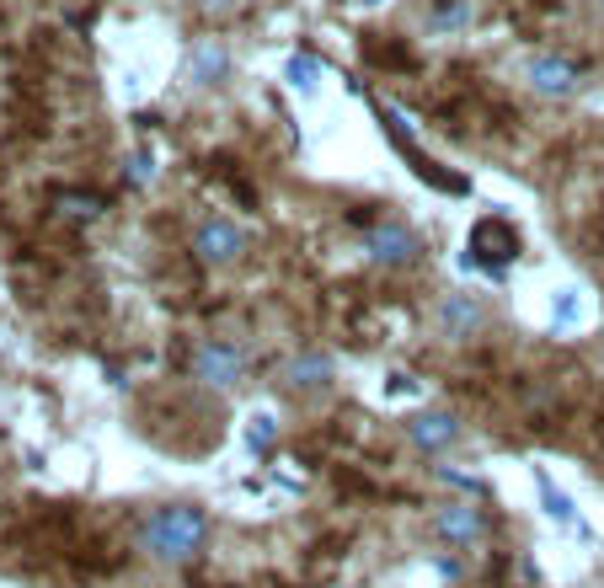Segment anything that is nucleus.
<instances>
[{
	"instance_id": "obj_20",
	"label": "nucleus",
	"mask_w": 604,
	"mask_h": 588,
	"mask_svg": "<svg viewBox=\"0 0 604 588\" xmlns=\"http://www.w3.org/2000/svg\"><path fill=\"white\" fill-rule=\"evenodd\" d=\"M369 60H374V65H391V70H412V54L396 49V43H369Z\"/></svg>"
},
{
	"instance_id": "obj_9",
	"label": "nucleus",
	"mask_w": 604,
	"mask_h": 588,
	"mask_svg": "<svg viewBox=\"0 0 604 588\" xmlns=\"http://www.w3.org/2000/svg\"><path fill=\"white\" fill-rule=\"evenodd\" d=\"M337 380V359L321 353V348H300L289 364H284V386L295 396H310V391H326Z\"/></svg>"
},
{
	"instance_id": "obj_15",
	"label": "nucleus",
	"mask_w": 604,
	"mask_h": 588,
	"mask_svg": "<svg viewBox=\"0 0 604 588\" xmlns=\"http://www.w3.org/2000/svg\"><path fill=\"white\" fill-rule=\"evenodd\" d=\"M380 129L391 134V145H396V150H402L407 161L418 155V145H412V129H407V118H402L396 108H380Z\"/></svg>"
},
{
	"instance_id": "obj_23",
	"label": "nucleus",
	"mask_w": 604,
	"mask_h": 588,
	"mask_svg": "<svg viewBox=\"0 0 604 588\" xmlns=\"http://www.w3.org/2000/svg\"><path fill=\"white\" fill-rule=\"evenodd\" d=\"M391 396H412L418 386H412V375H391V386H385Z\"/></svg>"
},
{
	"instance_id": "obj_8",
	"label": "nucleus",
	"mask_w": 604,
	"mask_h": 588,
	"mask_svg": "<svg viewBox=\"0 0 604 588\" xmlns=\"http://www.w3.org/2000/svg\"><path fill=\"white\" fill-rule=\"evenodd\" d=\"M439 331H444V342H471V337H482L486 331V300L477 289H455V295H444L439 300Z\"/></svg>"
},
{
	"instance_id": "obj_6",
	"label": "nucleus",
	"mask_w": 604,
	"mask_h": 588,
	"mask_svg": "<svg viewBox=\"0 0 604 588\" xmlns=\"http://www.w3.org/2000/svg\"><path fill=\"white\" fill-rule=\"evenodd\" d=\"M402 428H407V445H412L418 455H449V450L460 445V434H466L460 412H449V406H428V412H412Z\"/></svg>"
},
{
	"instance_id": "obj_7",
	"label": "nucleus",
	"mask_w": 604,
	"mask_h": 588,
	"mask_svg": "<svg viewBox=\"0 0 604 588\" xmlns=\"http://www.w3.org/2000/svg\"><path fill=\"white\" fill-rule=\"evenodd\" d=\"M433 535L455 551H471L486 540V509L477 498H455V503H439L433 509Z\"/></svg>"
},
{
	"instance_id": "obj_10",
	"label": "nucleus",
	"mask_w": 604,
	"mask_h": 588,
	"mask_svg": "<svg viewBox=\"0 0 604 588\" xmlns=\"http://www.w3.org/2000/svg\"><path fill=\"white\" fill-rule=\"evenodd\" d=\"M525 80H530L541 97H572V91H578V65H567V60H556V54H530Z\"/></svg>"
},
{
	"instance_id": "obj_14",
	"label": "nucleus",
	"mask_w": 604,
	"mask_h": 588,
	"mask_svg": "<svg viewBox=\"0 0 604 588\" xmlns=\"http://www.w3.org/2000/svg\"><path fill=\"white\" fill-rule=\"evenodd\" d=\"M273 445H279V417H273V412H251V417H246V450L257 460H268Z\"/></svg>"
},
{
	"instance_id": "obj_22",
	"label": "nucleus",
	"mask_w": 604,
	"mask_h": 588,
	"mask_svg": "<svg viewBox=\"0 0 604 588\" xmlns=\"http://www.w3.org/2000/svg\"><path fill=\"white\" fill-rule=\"evenodd\" d=\"M471 22V5L466 0H444L439 5V27H466Z\"/></svg>"
},
{
	"instance_id": "obj_13",
	"label": "nucleus",
	"mask_w": 604,
	"mask_h": 588,
	"mask_svg": "<svg viewBox=\"0 0 604 588\" xmlns=\"http://www.w3.org/2000/svg\"><path fill=\"white\" fill-rule=\"evenodd\" d=\"M535 487H541V509H545V520L551 524H578V503L545 476V471H535Z\"/></svg>"
},
{
	"instance_id": "obj_11",
	"label": "nucleus",
	"mask_w": 604,
	"mask_h": 588,
	"mask_svg": "<svg viewBox=\"0 0 604 588\" xmlns=\"http://www.w3.org/2000/svg\"><path fill=\"white\" fill-rule=\"evenodd\" d=\"M231 75V49L220 38H198L193 43V60H187V80L193 86H220Z\"/></svg>"
},
{
	"instance_id": "obj_17",
	"label": "nucleus",
	"mask_w": 604,
	"mask_h": 588,
	"mask_svg": "<svg viewBox=\"0 0 604 588\" xmlns=\"http://www.w3.org/2000/svg\"><path fill=\"white\" fill-rule=\"evenodd\" d=\"M578 316H583V300H578V289H562V300H556V311H551V327L567 331V327H578Z\"/></svg>"
},
{
	"instance_id": "obj_2",
	"label": "nucleus",
	"mask_w": 604,
	"mask_h": 588,
	"mask_svg": "<svg viewBox=\"0 0 604 588\" xmlns=\"http://www.w3.org/2000/svg\"><path fill=\"white\" fill-rule=\"evenodd\" d=\"M514 258H519V230H514L503 214H486V220L471 225V241H466L460 267H466V273H486V278H503Z\"/></svg>"
},
{
	"instance_id": "obj_24",
	"label": "nucleus",
	"mask_w": 604,
	"mask_h": 588,
	"mask_svg": "<svg viewBox=\"0 0 604 588\" xmlns=\"http://www.w3.org/2000/svg\"><path fill=\"white\" fill-rule=\"evenodd\" d=\"M433 567H439V573H444V578H460V562H455V556H439V562H433Z\"/></svg>"
},
{
	"instance_id": "obj_21",
	"label": "nucleus",
	"mask_w": 604,
	"mask_h": 588,
	"mask_svg": "<svg viewBox=\"0 0 604 588\" xmlns=\"http://www.w3.org/2000/svg\"><path fill=\"white\" fill-rule=\"evenodd\" d=\"M150 177H156V155H150V150H134V161H128V183L145 188Z\"/></svg>"
},
{
	"instance_id": "obj_12",
	"label": "nucleus",
	"mask_w": 604,
	"mask_h": 588,
	"mask_svg": "<svg viewBox=\"0 0 604 588\" xmlns=\"http://www.w3.org/2000/svg\"><path fill=\"white\" fill-rule=\"evenodd\" d=\"M412 172L423 177L428 188H439V193H449V198H466V193H471V183H466L460 172H449L444 161H433V155H423V150L412 155Z\"/></svg>"
},
{
	"instance_id": "obj_18",
	"label": "nucleus",
	"mask_w": 604,
	"mask_h": 588,
	"mask_svg": "<svg viewBox=\"0 0 604 588\" xmlns=\"http://www.w3.org/2000/svg\"><path fill=\"white\" fill-rule=\"evenodd\" d=\"M433 476H439L444 487H455V492H466V498H482V492H486V481H482V476H466V471H449V465H439Z\"/></svg>"
},
{
	"instance_id": "obj_1",
	"label": "nucleus",
	"mask_w": 604,
	"mask_h": 588,
	"mask_svg": "<svg viewBox=\"0 0 604 588\" xmlns=\"http://www.w3.org/2000/svg\"><path fill=\"white\" fill-rule=\"evenodd\" d=\"M204 546H209V514L193 503H167L139 520V551L156 567H187L204 556Z\"/></svg>"
},
{
	"instance_id": "obj_5",
	"label": "nucleus",
	"mask_w": 604,
	"mask_h": 588,
	"mask_svg": "<svg viewBox=\"0 0 604 588\" xmlns=\"http://www.w3.org/2000/svg\"><path fill=\"white\" fill-rule=\"evenodd\" d=\"M187 370H193V380L209 386V391H236L242 375H246V359H242L236 342H225V337H204V342L193 348Z\"/></svg>"
},
{
	"instance_id": "obj_19",
	"label": "nucleus",
	"mask_w": 604,
	"mask_h": 588,
	"mask_svg": "<svg viewBox=\"0 0 604 588\" xmlns=\"http://www.w3.org/2000/svg\"><path fill=\"white\" fill-rule=\"evenodd\" d=\"M60 209H64V214H75V220H97V214H102V198H91V193H60Z\"/></svg>"
},
{
	"instance_id": "obj_4",
	"label": "nucleus",
	"mask_w": 604,
	"mask_h": 588,
	"mask_svg": "<svg viewBox=\"0 0 604 588\" xmlns=\"http://www.w3.org/2000/svg\"><path fill=\"white\" fill-rule=\"evenodd\" d=\"M187 241H193V258L204 267H214V273H225V267H236L246 258V230L231 214H204Z\"/></svg>"
},
{
	"instance_id": "obj_3",
	"label": "nucleus",
	"mask_w": 604,
	"mask_h": 588,
	"mask_svg": "<svg viewBox=\"0 0 604 588\" xmlns=\"http://www.w3.org/2000/svg\"><path fill=\"white\" fill-rule=\"evenodd\" d=\"M363 252L374 267H385V273H402V267H418L423 262V236L407 225V220H374L369 230H363Z\"/></svg>"
},
{
	"instance_id": "obj_16",
	"label": "nucleus",
	"mask_w": 604,
	"mask_h": 588,
	"mask_svg": "<svg viewBox=\"0 0 604 588\" xmlns=\"http://www.w3.org/2000/svg\"><path fill=\"white\" fill-rule=\"evenodd\" d=\"M289 86L316 91V86H321V60H316V54H295V60H289Z\"/></svg>"
}]
</instances>
